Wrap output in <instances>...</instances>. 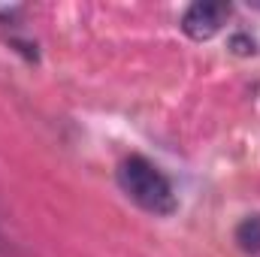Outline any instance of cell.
<instances>
[{"instance_id":"1","label":"cell","mask_w":260,"mask_h":257,"mask_svg":"<svg viewBox=\"0 0 260 257\" xmlns=\"http://www.w3.org/2000/svg\"><path fill=\"white\" fill-rule=\"evenodd\" d=\"M118 185L130 200L151 212V215H173L176 212V191L170 185V179L145 157L130 154L118 167Z\"/></svg>"},{"instance_id":"2","label":"cell","mask_w":260,"mask_h":257,"mask_svg":"<svg viewBox=\"0 0 260 257\" xmlns=\"http://www.w3.org/2000/svg\"><path fill=\"white\" fill-rule=\"evenodd\" d=\"M227 15H230V6H224V3H194L182 18V30L197 43L212 40L224 27Z\"/></svg>"},{"instance_id":"3","label":"cell","mask_w":260,"mask_h":257,"mask_svg":"<svg viewBox=\"0 0 260 257\" xmlns=\"http://www.w3.org/2000/svg\"><path fill=\"white\" fill-rule=\"evenodd\" d=\"M236 239L245 251H260V215L254 218H245L236 230Z\"/></svg>"}]
</instances>
